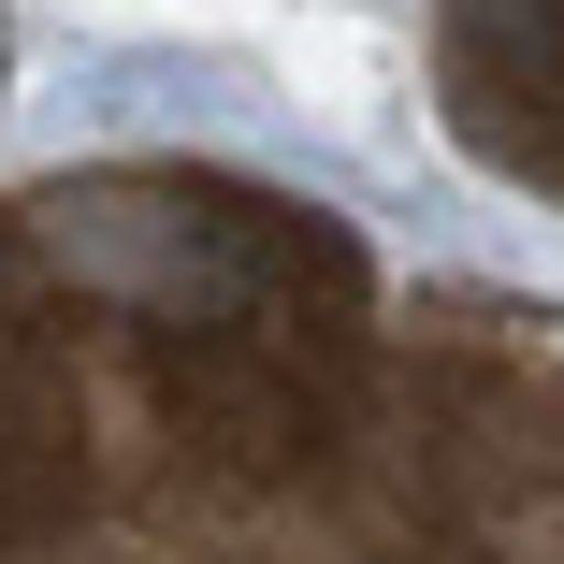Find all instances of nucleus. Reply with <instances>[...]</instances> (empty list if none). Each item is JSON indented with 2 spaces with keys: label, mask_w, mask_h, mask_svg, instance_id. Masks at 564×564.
<instances>
[{
  "label": "nucleus",
  "mask_w": 564,
  "mask_h": 564,
  "mask_svg": "<svg viewBox=\"0 0 564 564\" xmlns=\"http://www.w3.org/2000/svg\"><path fill=\"white\" fill-rule=\"evenodd\" d=\"M0 564H564V304L261 160H58L0 188Z\"/></svg>",
  "instance_id": "1"
},
{
  "label": "nucleus",
  "mask_w": 564,
  "mask_h": 564,
  "mask_svg": "<svg viewBox=\"0 0 564 564\" xmlns=\"http://www.w3.org/2000/svg\"><path fill=\"white\" fill-rule=\"evenodd\" d=\"M434 131L492 188L564 217V0H420Z\"/></svg>",
  "instance_id": "2"
},
{
  "label": "nucleus",
  "mask_w": 564,
  "mask_h": 564,
  "mask_svg": "<svg viewBox=\"0 0 564 564\" xmlns=\"http://www.w3.org/2000/svg\"><path fill=\"white\" fill-rule=\"evenodd\" d=\"M0 87H15V30H0Z\"/></svg>",
  "instance_id": "3"
}]
</instances>
